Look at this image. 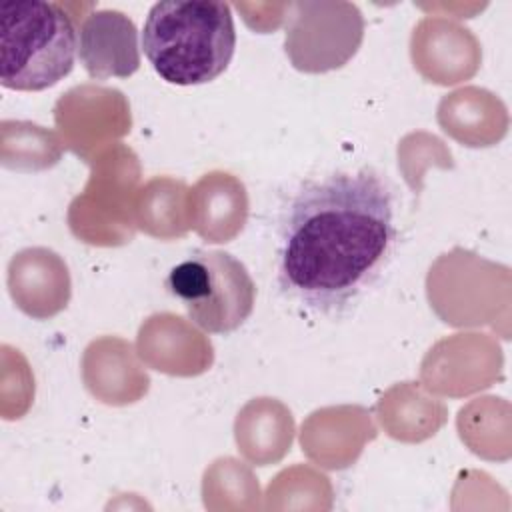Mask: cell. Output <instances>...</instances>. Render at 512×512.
Segmentation results:
<instances>
[{
  "label": "cell",
  "instance_id": "obj_1",
  "mask_svg": "<svg viewBox=\"0 0 512 512\" xmlns=\"http://www.w3.org/2000/svg\"><path fill=\"white\" fill-rule=\"evenodd\" d=\"M394 242V194L382 174L360 168L310 180L280 228L278 284L318 312L342 310L380 276Z\"/></svg>",
  "mask_w": 512,
  "mask_h": 512
},
{
  "label": "cell",
  "instance_id": "obj_2",
  "mask_svg": "<svg viewBox=\"0 0 512 512\" xmlns=\"http://www.w3.org/2000/svg\"><path fill=\"white\" fill-rule=\"evenodd\" d=\"M236 48L232 10L218 0H162L146 16L142 50L154 72L176 86L218 78Z\"/></svg>",
  "mask_w": 512,
  "mask_h": 512
},
{
  "label": "cell",
  "instance_id": "obj_3",
  "mask_svg": "<svg viewBox=\"0 0 512 512\" xmlns=\"http://www.w3.org/2000/svg\"><path fill=\"white\" fill-rule=\"evenodd\" d=\"M78 32L56 2L10 0L0 8V84L40 92L64 80L76 60Z\"/></svg>",
  "mask_w": 512,
  "mask_h": 512
},
{
  "label": "cell",
  "instance_id": "obj_4",
  "mask_svg": "<svg viewBox=\"0 0 512 512\" xmlns=\"http://www.w3.org/2000/svg\"><path fill=\"white\" fill-rule=\"evenodd\" d=\"M188 318L210 334H230L252 314L256 286L246 266L224 250H194L166 278Z\"/></svg>",
  "mask_w": 512,
  "mask_h": 512
},
{
  "label": "cell",
  "instance_id": "obj_5",
  "mask_svg": "<svg viewBox=\"0 0 512 512\" xmlns=\"http://www.w3.org/2000/svg\"><path fill=\"white\" fill-rule=\"evenodd\" d=\"M78 54L94 80L128 78L140 66L138 32L120 10H94L78 30Z\"/></svg>",
  "mask_w": 512,
  "mask_h": 512
}]
</instances>
